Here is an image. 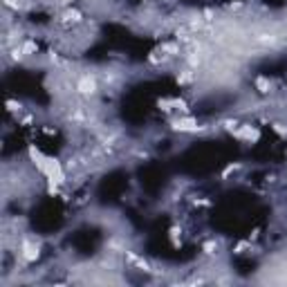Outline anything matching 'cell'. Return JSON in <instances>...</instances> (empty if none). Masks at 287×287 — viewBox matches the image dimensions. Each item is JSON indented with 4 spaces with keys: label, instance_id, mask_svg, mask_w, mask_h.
I'll return each instance as SVG.
<instances>
[{
    "label": "cell",
    "instance_id": "6da1fadb",
    "mask_svg": "<svg viewBox=\"0 0 287 287\" xmlns=\"http://www.w3.org/2000/svg\"><path fill=\"white\" fill-rule=\"evenodd\" d=\"M74 90L85 99L94 97L99 92V77H94V74H81L77 79V83H74Z\"/></svg>",
    "mask_w": 287,
    "mask_h": 287
},
{
    "label": "cell",
    "instance_id": "7a4b0ae2",
    "mask_svg": "<svg viewBox=\"0 0 287 287\" xmlns=\"http://www.w3.org/2000/svg\"><path fill=\"white\" fill-rule=\"evenodd\" d=\"M83 23H85V16H83V11L79 7H65L61 11V25L63 27H79Z\"/></svg>",
    "mask_w": 287,
    "mask_h": 287
},
{
    "label": "cell",
    "instance_id": "3957f363",
    "mask_svg": "<svg viewBox=\"0 0 287 287\" xmlns=\"http://www.w3.org/2000/svg\"><path fill=\"white\" fill-rule=\"evenodd\" d=\"M231 132H234L236 139L247 141V144H256V141L260 139V130H258L256 126H251V123H245V126L238 128V130H231Z\"/></svg>",
    "mask_w": 287,
    "mask_h": 287
},
{
    "label": "cell",
    "instance_id": "277c9868",
    "mask_svg": "<svg viewBox=\"0 0 287 287\" xmlns=\"http://www.w3.org/2000/svg\"><path fill=\"white\" fill-rule=\"evenodd\" d=\"M173 128H175V130H180V132H198L200 130V123H198V119L182 115V117H177L175 122H173Z\"/></svg>",
    "mask_w": 287,
    "mask_h": 287
},
{
    "label": "cell",
    "instance_id": "5b68a950",
    "mask_svg": "<svg viewBox=\"0 0 287 287\" xmlns=\"http://www.w3.org/2000/svg\"><path fill=\"white\" fill-rule=\"evenodd\" d=\"M272 88H274V83L269 81V77H263V74L256 77V90L260 94H269V92H272Z\"/></svg>",
    "mask_w": 287,
    "mask_h": 287
},
{
    "label": "cell",
    "instance_id": "8992f818",
    "mask_svg": "<svg viewBox=\"0 0 287 287\" xmlns=\"http://www.w3.org/2000/svg\"><path fill=\"white\" fill-rule=\"evenodd\" d=\"M205 253L206 256H213V253H218V243H215V240H209V243H205Z\"/></svg>",
    "mask_w": 287,
    "mask_h": 287
}]
</instances>
